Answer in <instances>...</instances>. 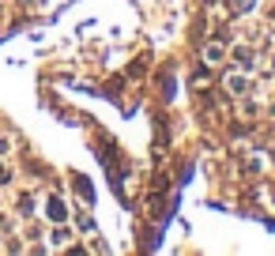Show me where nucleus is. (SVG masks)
<instances>
[{
  "instance_id": "obj_1",
  "label": "nucleus",
  "mask_w": 275,
  "mask_h": 256,
  "mask_svg": "<svg viewBox=\"0 0 275 256\" xmlns=\"http://www.w3.org/2000/svg\"><path fill=\"white\" fill-rule=\"evenodd\" d=\"M49 215H53V219H64V204H60V200H53V204H49Z\"/></svg>"
}]
</instances>
